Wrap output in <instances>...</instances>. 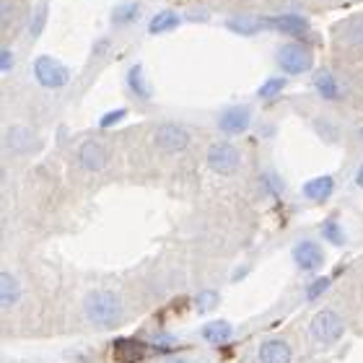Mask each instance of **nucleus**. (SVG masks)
Listing matches in <instances>:
<instances>
[{"instance_id":"obj_12","label":"nucleus","mask_w":363,"mask_h":363,"mask_svg":"<svg viewBox=\"0 0 363 363\" xmlns=\"http://www.w3.org/2000/svg\"><path fill=\"white\" fill-rule=\"evenodd\" d=\"M267 26H272L275 31H280V34H286L291 39H301L309 34V21L296 13H283L275 16V18H267Z\"/></svg>"},{"instance_id":"obj_14","label":"nucleus","mask_w":363,"mask_h":363,"mask_svg":"<svg viewBox=\"0 0 363 363\" xmlns=\"http://www.w3.org/2000/svg\"><path fill=\"white\" fill-rule=\"evenodd\" d=\"M335 37L340 39L345 47H363V16H353L340 26H335Z\"/></svg>"},{"instance_id":"obj_13","label":"nucleus","mask_w":363,"mask_h":363,"mask_svg":"<svg viewBox=\"0 0 363 363\" xmlns=\"http://www.w3.org/2000/svg\"><path fill=\"white\" fill-rule=\"evenodd\" d=\"M6 145H8V151H13V153H31L39 148V138L34 135L29 128L13 125V128H8V133H6Z\"/></svg>"},{"instance_id":"obj_19","label":"nucleus","mask_w":363,"mask_h":363,"mask_svg":"<svg viewBox=\"0 0 363 363\" xmlns=\"http://www.w3.org/2000/svg\"><path fill=\"white\" fill-rule=\"evenodd\" d=\"M179 23H182V16L177 13V11H172V8H164V11H159V13L151 18V23H148V34H153V37L169 34V31L179 29Z\"/></svg>"},{"instance_id":"obj_9","label":"nucleus","mask_w":363,"mask_h":363,"mask_svg":"<svg viewBox=\"0 0 363 363\" xmlns=\"http://www.w3.org/2000/svg\"><path fill=\"white\" fill-rule=\"evenodd\" d=\"M76 159L86 172H101V169H106V164H109V151H106L104 143H99V140H84L76 153Z\"/></svg>"},{"instance_id":"obj_18","label":"nucleus","mask_w":363,"mask_h":363,"mask_svg":"<svg viewBox=\"0 0 363 363\" xmlns=\"http://www.w3.org/2000/svg\"><path fill=\"white\" fill-rule=\"evenodd\" d=\"M314 89H317V94L325 101H335V99H340V81L333 76V70H317L314 73Z\"/></svg>"},{"instance_id":"obj_25","label":"nucleus","mask_w":363,"mask_h":363,"mask_svg":"<svg viewBox=\"0 0 363 363\" xmlns=\"http://www.w3.org/2000/svg\"><path fill=\"white\" fill-rule=\"evenodd\" d=\"M286 84H288V81H286L283 76H278V78H267L265 84L259 86L257 96H259V99H265V101H267V99H275V96L280 94V91L286 89Z\"/></svg>"},{"instance_id":"obj_29","label":"nucleus","mask_w":363,"mask_h":363,"mask_svg":"<svg viewBox=\"0 0 363 363\" xmlns=\"http://www.w3.org/2000/svg\"><path fill=\"white\" fill-rule=\"evenodd\" d=\"M0 8H3V13H0V16H3V29H6V26H11V21H13L16 6L11 3V0H3V6H0Z\"/></svg>"},{"instance_id":"obj_4","label":"nucleus","mask_w":363,"mask_h":363,"mask_svg":"<svg viewBox=\"0 0 363 363\" xmlns=\"http://www.w3.org/2000/svg\"><path fill=\"white\" fill-rule=\"evenodd\" d=\"M208 167L216 174H223V177L236 174L242 169V151L234 143H228V140H216L208 148Z\"/></svg>"},{"instance_id":"obj_22","label":"nucleus","mask_w":363,"mask_h":363,"mask_svg":"<svg viewBox=\"0 0 363 363\" xmlns=\"http://www.w3.org/2000/svg\"><path fill=\"white\" fill-rule=\"evenodd\" d=\"M138 16H140V6L133 0V3H120V6L112 11L109 18H112L114 26H128V23H135Z\"/></svg>"},{"instance_id":"obj_1","label":"nucleus","mask_w":363,"mask_h":363,"mask_svg":"<svg viewBox=\"0 0 363 363\" xmlns=\"http://www.w3.org/2000/svg\"><path fill=\"white\" fill-rule=\"evenodd\" d=\"M84 317L99 330H114L125 322V303L109 288H94L84 298Z\"/></svg>"},{"instance_id":"obj_6","label":"nucleus","mask_w":363,"mask_h":363,"mask_svg":"<svg viewBox=\"0 0 363 363\" xmlns=\"http://www.w3.org/2000/svg\"><path fill=\"white\" fill-rule=\"evenodd\" d=\"M153 143L167 153H182L189 148L192 135H189V130L184 125H179V122H161L159 128L153 130Z\"/></svg>"},{"instance_id":"obj_17","label":"nucleus","mask_w":363,"mask_h":363,"mask_svg":"<svg viewBox=\"0 0 363 363\" xmlns=\"http://www.w3.org/2000/svg\"><path fill=\"white\" fill-rule=\"evenodd\" d=\"M128 89L138 101H148V99L153 96L151 81L145 78L143 65H133V68L128 70Z\"/></svg>"},{"instance_id":"obj_15","label":"nucleus","mask_w":363,"mask_h":363,"mask_svg":"<svg viewBox=\"0 0 363 363\" xmlns=\"http://www.w3.org/2000/svg\"><path fill=\"white\" fill-rule=\"evenodd\" d=\"M301 192L306 200H311V203H327L335 192V179L330 174L314 177V179H309L306 184H303Z\"/></svg>"},{"instance_id":"obj_27","label":"nucleus","mask_w":363,"mask_h":363,"mask_svg":"<svg viewBox=\"0 0 363 363\" xmlns=\"http://www.w3.org/2000/svg\"><path fill=\"white\" fill-rule=\"evenodd\" d=\"M128 117V112L125 109H112V112H106V114H101V120H99V128H114L117 122H122Z\"/></svg>"},{"instance_id":"obj_28","label":"nucleus","mask_w":363,"mask_h":363,"mask_svg":"<svg viewBox=\"0 0 363 363\" xmlns=\"http://www.w3.org/2000/svg\"><path fill=\"white\" fill-rule=\"evenodd\" d=\"M218 301V296L213 294V291H200L197 294V311H211Z\"/></svg>"},{"instance_id":"obj_7","label":"nucleus","mask_w":363,"mask_h":363,"mask_svg":"<svg viewBox=\"0 0 363 363\" xmlns=\"http://www.w3.org/2000/svg\"><path fill=\"white\" fill-rule=\"evenodd\" d=\"M252 125V109L247 104L226 106L218 114V130L223 135H244Z\"/></svg>"},{"instance_id":"obj_32","label":"nucleus","mask_w":363,"mask_h":363,"mask_svg":"<svg viewBox=\"0 0 363 363\" xmlns=\"http://www.w3.org/2000/svg\"><path fill=\"white\" fill-rule=\"evenodd\" d=\"M164 363H192L189 358H182V356H172V358H167Z\"/></svg>"},{"instance_id":"obj_24","label":"nucleus","mask_w":363,"mask_h":363,"mask_svg":"<svg viewBox=\"0 0 363 363\" xmlns=\"http://www.w3.org/2000/svg\"><path fill=\"white\" fill-rule=\"evenodd\" d=\"M322 236H325L333 247H342V244H345V231H342V226L337 220H327L325 226H322Z\"/></svg>"},{"instance_id":"obj_30","label":"nucleus","mask_w":363,"mask_h":363,"mask_svg":"<svg viewBox=\"0 0 363 363\" xmlns=\"http://www.w3.org/2000/svg\"><path fill=\"white\" fill-rule=\"evenodd\" d=\"M11 68H13V52L3 47V52H0V70H3V73H8Z\"/></svg>"},{"instance_id":"obj_11","label":"nucleus","mask_w":363,"mask_h":363,"mask_svg":"<svg viewBox=\"0 0 363 363\" xmlns=\"http://www.w3.org/2000/svg\"><path fill=\"white\" fill-rule=\"evenodd\" d=\"M257 361L259 363H291L294 361V348H291V342L283 340V337H267V340L259 342Z\"/></svg>"},{"instance_id":"obj_20","label":"nucleus","mask_w":363,"mask_h":363,"mask_svg":"<svg viewBox=\"0 0 363 363\" xmlns=\"http://www.w3.org/2000/svg\"><path fill=\"white\" fill-rule=\"evenodd\" d=\"M203 337H205V342H211V345H223V342H228L234 337V327H231V322H226V319H216V322H208V325L203 327Z\"/></svg>"},{"instance_id":"obj_16","label":"nucleus","mask_w":363,"mask_h":363,"mask_svg":"<svg viewBox=\"0 0 363 363\" xmlns=\"http://www.w3.org/2000/svg\"><path fill=\"white\" fill-rule=\"evenodd\" d=\"M21 301V283L11 270L0 272V306L3 309H13Z\"/></svg>"},{"instance_id":"obj_5","label":"nucleus","mask_w":363,"mask_h":363,"mask_svg":"<svg viewBox=\"0 0 363 363\" xmlns=\"http://www.w3.org/2000/svg\"><path fill=\"white\" fill-rule=\"evenodd\" d=\"M309 333L322 345H333V342H337L342 337L345 325H342V317L335 309H322L311 317Z\"/></svg>"},{"instance_id":"obj_10","label":"nucleus","mask_w":363,"mask_h":363,"mask_svg":"<svg viewBox=\"0 0 363 363\" xmlns=\"http://www.w3.org/2000/svg\"><path fill=\"white\" fill-rule=\"evenodd\" d=\"M151 345L135 340V337H117L112 345V358L114 363H140L148 356Z\"/></svg>"},{"instance_id":"obj_31","label":"nucleus","mask_w":363,"mask_h":363,"mask_svg":"<svg viewBox=\"0 0 363 363\" xmlns=\"http://www.w3.org/2000/svg\"><path fill=\"white\" fill-rule=\"evenodd\" d=\"M356 184L363 189V161L358 164V169H356Z\"/></svg>"},{"instance_id":"obj_26","label":"nucleus","mask_w":363,"mask_h":363,"mask_svg":"<svg viewBox=\"0 0 363 363\" xmlns=\"http://www.w3.org/2000/svg\"><path fill=\"white\" fill-rule=\"evenodd\" d=\"M330 283H333V280L327 278V275H319L317 280H311V283H309V291H306V298H309V301L319 298V296H322L327 291V288H330Z\"/></svg>"},{"instance_id":"obj_23","label":"nucleus","mask_w":363,"mask_h":363,"mask_svg":"<svg viewBox=\"0 0 363 363\" xmlns=\"http://www.w3.org/2000/svg\"><path fill=\"white\" fill-rule=\"evenodd\" d=\"M47 3H42V6L34 11V16H31V23H29V37L31 39H39L42 37V31H45V26H47Z\"/></svg>"},{"instance_id":"obj_33","label":"nucleus","mask_w":363,"mask_h":363,"mask_svg":"<svg viewBox=\"0 0 363 363\" xmlns=\"http://www.w3.org/2000/svg\"><path fill=\"white\" fill-rule=\"evenodd\" d=\"M361 138H363V130H361Z\"/></svg>"},{"instance_id":"obj_2","label":"nucleus","mask_w":363,"mask_h":363,"mask_svg":"<svg viewBox=\"0 0 363 363\" xmlns=\"http://www.w3.org/2000/svg\"><path fill=\"white\" fill-rule=\"evenodd\" d=\"M275 62H278V68L286 76H303V73H309L314 68V55L303 42L294 39V42H286V45L278 47Z\"/></svg>"},{"instance_id":"obj_8","label":"nucleus","mask_w":363,"mask_h":363,"mask_svg":"<svg viewBox=\"0 0 363 363\" xmlns=\"http://www.w3.org/2000/svg\"><path fill=\"white\" fill-rule=\"evenodd\" d=\"M291 255H294L296 267L303 272H317L319 267L325 265V250H322V244L314 242V239H301V242H296Z\"/></svg>"},{"instance_id":"obj_21","label":"nucleus","mask_w":363,"mask_h":363,"mask_svg":"<svg viewBox=\"0 0 363 363\" xmlns=\"http://www.w3.org/2000/svg\"><path fill=\"white\" fill-rule=\"evenodd\" d=\"M226 26L234 34H242V37H250V34H257L262 26H267V21L262 18H255V16H234V18H228Z\"/></svg>"},{"instance_id":"obj_3","label":"nucleus","mask_w":363,"mask_h":363,"mask_svg":"<svg viewBox=\"0 0 363 363\" xmlns=\"http://www.w3.org/2000/svg\"><path fill=\"white\" fill-rule=\"evenodd\" d=\"M34 78L42 89L57 91L65 89L70 84V70L62 65L57 57H50V55H39L34 60Z\"/></svg>"}]
</instances>
